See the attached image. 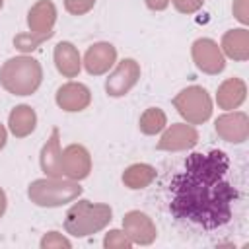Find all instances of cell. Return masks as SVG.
I'll list each match as a JSON object with an SVG mask.
<instances>
[{
  "label": "cell",
  "mask_w": 249,
  "mask_h": 249,
  "mask_svg": "<svg viewBox=\"0 0 249 249\" xmlns=\"http://www.w3.org/2000/svg\"><path fill=\"white\" fill-rule=\"evenodd\" d=\"M230 160L222 150L195 152L185 160L169 183V212L177 220L206 230L220 228L231 220V204L237 191L228 181Z\"/></svg>",
  "instance_id": "6da1fadb"
},
{
  "label": "cell",
  "mask_w": 249,
  "mask_h": 249,
  "mask_svg": "<svg viewBox=\"0 0 249 249\" xmlns=\"http://www.w3.org/2000/svg\"><path fill=\"white\" fill-rule=\"evenodd\" d=\"M43 82V66L29 54L8 58L0 66V86L12 95H31Z\"/></svg>",
  "instance_id": "7a4b0ae2"
},
{
  "label": "cell",
  "mask_w": 249,
  "mask_h": 249,
  "mask_svg": "<svg viewBox=\"0 0 249 249\" xmlns=\"http://www.w3.org/2000/svg\"><path fill=\"white\" fill-rule=\"evenodd\" d=\"M111 220H113V208L109 204L82 198L66 210L64 230L74 237H88L105 230Z\"/></svg>",
  "instance_id": "3957f363"
},
{
  "label": "cell",
  "mask_w": 249,
  "mask_h": 249,
  "mask_svg": "<svg viewBox=\"0 0 249 249\" xmlns=\"http://www.w3.org/2000/svg\"><path fill=\"white\" fill-rule=\"evenodd\" d=\"M84 189L78 181L66 177H41L29 183L27 196L35 206L41 208H58L80 198Z\"/></svg>",
  "instance_id": "277c9868"
},
{
  "label": "cell",
  "mask_w": 249,
  "mask_h": 249,
  "mask_svg": "<svg viewBox=\"0 0 249 249\" xmlns=\"http://www.w3.org/2000/svg\"><path fill=\"white\" fill-rule=\"evenodd\" d=\"M173 107L189 124H202L212 117V97L202 86H189L173 97Z\"/></svg>",
  "instance_id": "5b68a950"
},
{
  "label": "cell",
  "mask_w": 249,
  "mask_h": 249,
  "mask_svg": "<svg viewBox=\"0 0 249 249\" xmlns=\"http://www.w3.org/2000/svg\"><path fill=\"white\" fill-rule=\"evenodd\" d=\"M191 56H193L195 66L208 76H216V74L224 72V68H226V56H224L220 45L210 37L196 39L191 45Z\"/></svg>",
  "instance_id": "8992f818"
},
{
  "label": "cell",
  "mask_w": 249,
  "mask_h": 249,
  "mask_svg": "<svg viewBox=\"0 0 249 249\" xmlns=\"http://www.w3.org/2000/svg\"><path fill=\"white\" fill-rule=\"evenodd\" d=\"M140 64L134 58H123L117 62L113 72L105 80V91L109 97H123L126 95L138 82H140Z\"/></svg>",
  "instance_id": "52a82bcc"
},
{
  "label": "cell",
  "mask_w": 249,
  "mask_h": 249,
  "mask_svg": "<svg viewBox=\"0 0 249 249\" xmlns=\"http://www.w3.org/2000/svg\"><path fill=\"white\" fill-rule=\"evenodd\" d=\"M56 6L53 0H37L27 12V29L31 35L39 37L43 43L54 35L56 23Z\"/></svg>",
  "instance_id": "ba28073f"
},
{
  "label": "cell",
  "mask_w": 249,
  "mask_h": 249,
  "mask_svg": "<svg viewBox=\"0 0 249 249\" xmlns=\"http://www.w3.org/2000/svg\"><path fill=\"white\" fill-rule=\"evenodd\" d=\"M156 148L163 152H185L198 144V130L189 123H173L161 130Z\"/></svg>",
  "instance_id": "9c48e42d"
},
{
  "label": "cell",
  "mask_w": 249,
  "mask_h": 249,
  "mask_svg": "<svg viewBox=\"0 0 249 249\" xmlns=\"http://www.w3.org/2000/svg\"><path fill=\"white\" fill-rule=\"evenodd\" d=\"M62 177L82 181L91 173V154L84 144H68L60 154Z\"/></svg>",
  "instance_id": "30bf717a"
},
{
  "label": "cell",
  "mask_w": 249,
  "mask_h": 249,
  "mask_svg": "<svg viewBox=\"0 0 249 249\" xmlns=\"http://www.w3.org/2000/svg\"><path fill=\"white\" fill-rule=\"evenodd\" d=\"M218 138L230 144H243L249 138V117L245 111H226L214 121Z\"/></svg>",
  "instance_id": "8fae6325"
},
{
  "label": "cell",
  "mask_w": 249,
  "mask_h": 249,
  "mask_svg": "<svg viewBox=\"0 0 249 249\" xmlns=\"http://www.w3.org/2000/svg\"><path fill=\"white\" fill-rule=\"evenodd\" d=\"M123 231L128 235L132 245H152L158 237L154 220L140 210H128L123 216Z\"/></svg>",
  "instance_id": "7c38bea8"
},
{
  "label": "cell",
  "mask_w": 249,
  "mask_h": 249,
  "mask_svg": "<svg viewBox=\"0 0 249 249\" xmlns=\"http://www.w3.org/2000/svg\"><path fill=\"white\" fill-rule=\"evenodd\" d=\"M82 64L89 76H103L117 64V49L107 41L93 43L88 47Z\"/></svg>",
  "instance_id": "4fadbf2b"
},
{
  "label": "cell",
  "mask_w": 249,
  "mask_h": 249,
  "mask_svg": "<svg viewBox=\"0 0 249 249\" xmlns=\"http://www.w3.org/2000/svg\"><path fill=\"white\" fill-rule=\"evenodd\" d=\"M56 105L66 113H80L89 107L91 103V91L82 82H66L62 84L54 93Z\"/></svg>",
  "instance_id": "5bb4252c"
},
{
  "label": "cell",
  "mask_w": 249,
  "mask_h": 249,
  "mask_svg": "<svg viewBox=\"0 0 249 249\" xmlns=\"http://www.w3.org/2000/svg\"><path fill=\"white\" fill-rule=\"evenodd\" d=\"M245 99H247V84L237 76L226 78L216 89V103L224 111L239 109Z\"/></svg>",
  "instance_id": "9a60e30c"
},
{
  "label": "cell",
  "mask_w": 249,
  "mask_h": 249,
  "mask_svg": "<svg viewBox=\"0 0 249 249\" xmlns=\"http://www.w3.org/2000/svg\"><path fill=\"white\" fill-rule=\"evenodd\" d=\"M53 60H54V66H56L58 74H62L64 78H76L80 74V70H82L80 51L70 41L56 43V47L53 51Z\"/></svg>",
  "instance_id": "2e32d148"
},
{
  "label": "cell",
  "mask_w": 249,
  "mask_h": 249,
  "mask_svg": "<svg viewBox=\"0 0 249 249\" xmlns=\"http://www.w3.org/2000/svg\"><path fill=\"white\" fill-rule=\"evenodd\" d=\"M60 130L54 126L49 140L43 144L41 154H39V165L45 177H62V167H60Z\"/></svg>",
  "instance_id": "e0dca14e"
},
{
  "label": "cell",
  "mask_w": 249,
  "mask_h": 249,
  "mask_svg": "<svg viewBox=\"0 0 249 249\" xmlns=\"http://www.w3.org/2000/svg\"><path fill=\"white\" fill-rule=\"evenodd\" d=\"M220 49L226 58H231L235 62H245L249 58V31L245 27L226 31L222 35Z\"/></svg>",
  "instance_id": "ac0fdd59"
},
{
  "label": "cell",
  "mask_w": 249,
  "mask_h": 249,
  "mask_svg": "<svg viewBox=\"0 0 249 249\" xmlns=\"http://www.w3.org/2000/svg\"><path fill=\"white\" fill-rule=\"evenodd\" d=\"M37 126V113L31 105L21 103L16 105L10 115H8V130L16 136V138H25L29 136Z\"/></svg>",
  "instance_id": "d6986e66"
},
{
  "label": "cell",
  "mask_w": 249,
  "mask_h": 249,
  "mask_svg": "<svg viewBox=\"0 0 249 249\" xmlns=\"http://www.w3.org/2000/svg\"><path fill=\"white\" fill-rule=\"evenodd\" d=\"M121 179L126 189L140 191V189H146L148 185H152V181L156 179V167L150 163H130L123 171Z\"/></svg>",
  "instance_id": "ffe728a7"
},
{
  "label": "cell",
  "mask_w": 249,
  "mask_h": 249,
  "mask_svg": "<svg viewBox=\"0 0 249 249\" xmlns=\"http://www.w3.org/2000/svg\"><path fill=\"white\" fill-rule=\"evenodd\" d=\"M167 126V115L160 107H148L140 119H138V128L146 136H156Z\"/></svg>",
  "instance_id": "44dd1931"
},
{
  "label": "cell",
  "mask_w": 249,
  "mask_h": 249,
  "mask_svg": "<svg viewBox=\"0 0 249 249\" xmlns=\"http://www.w3.org/2000/svg\"><path fill=\"white\" fill-rule=\"evenodd\" d=\"M103 247L105 249H130L132 241L123 230H109L103 237Z\"/></svg>",
  "instance_id": "7402d4cb"
},
{
  "label": "cell",
  "mask_w": 249,
  "mask_h": 249,
  "mask_svg": "<svg viewBox=\"0 0 249 249\" xmlns=\"http://www.w3.org/2000/svg\"><path fill=\"white\" fill-rule=\"evenodd\" d=\"M41 43H43V41H41L39 37L31 35L29 31L18 33V35L14 37V47H16L18 51H21V54H27V53L35 51V49H37V47H39Z\"/></svg>",
  "instance_id": "603a6c76"
},
{
  "label": "cell",
  "mask_w": 249,
  "mask_h": 249,
  "mask_svg": "<svg viewBox=\"0 0 249 249\" xmlns=\"http://www.w3.org/2000/svg\"><path fill=\"white\" fill-rule=\"evenodd\" d=\"M41 249H60V247H66V249H70L72 247V243H70V239H66L62 233H58V231H49V233H45L43 237H41Z\"/></svg>",
  "instance_id": "cb8c5ba5"
},
{
  "label": "cell",
  "mask_w": 249,
  "mask_h": 249,
  "mask_svg": "<svg viewBox=\"0 0 249 249\" xmlns=\"http://www.w3.org/2000/svg\"><path fill=\"white\" fill-rule=\"evenodd\" d=\"M95 0H64V10L72 16H84L93 10Z\"/></svg>",
  "instance_id": "d4e9b609"
},
{
  "label": "cell",
  "mask_w": 249,
  "mask_h": 249,
  "mask_svg": "<svg viewBox=\"0 0 249 249\" xmlns=\"http://www.w3.org/2000/svg\"><path fill=\"white\" fill-rule=\"evenodd\" d=\"M169 4H173V8L179 12V14H195L202 8L204 0H169Z\"/></svg>",
  "instance_id": "484cf974"
},
{
  "label": "cell",
  "mask_w": 249,
  "mask_h": 249,
  "mask_svg": "<svg viewBox=\"0 0 249 249\" xmlns=\"http://www.w3.org/2000/svg\"><path fill=\"white\" fill-rule=\"evenodd\" d=\"M231 12L235 16V19L243 25L249 23V8H247V0H233V6H231Z\"/></svg>",
  "instance_id": "4316f807"
},
{
  "label": "cell",
  "mask_w": 249,
  "mask_h": 249,
  "mask_svg": "<svg viewBox=\"0 0 249 249\" xmlns=\"http://www.w3.org/2000/svg\"><path fill=\"white\" fill-rule=\"evenodd\" d=\"M144 2H146V8L152 12H163L169 6V0H144Z\"/></svg>",
  "instance_id": "83f0119b"
},
{
  "label": "cell",
  "mask_w": 249,
  "mask_h": 249,
  "mask_svg": "<svg viewBox=\"0 0 249 249\" xmlns=\"http://www.w3.org/2000/svg\"><path fill=\"white\" fill-rule=\"evenodd\" d=\"M6 208H8V196H6L4 189L0 187V218L6 214Z\"/></svg>",
  "instance_id": "f1b7e54d"
},
{
  "label": "cell",
  "mask_w": 249,
  "mask_h": 249,
  "mask_svg": "<svg viewBox=\"0 0 249 249\" xmlns=\"http://www.w3.org/2000/svg\"><path fill=\"white\" fill-rule=\"evenodd\" d=\"M6 142H8V130H6V126L0 123V150L6 146Z\"/></svg>",
  "instance_id": "f546056e"
},
{
  "label": "cell",
  "mask_w": 249,
  "mask_h": 249,
  "mask_svg": "<svg viewBox=\"0 0 249 249\" xmlns=\"http://www.w3.org/2000/svg\"><path fill=\"white\" fill-rule=\"evenodd\" d=\"M2 6H4V0H0V10H2Z\"/></svg>",
  "instance_id": "4dcf8cb0"
}]
</instances>
